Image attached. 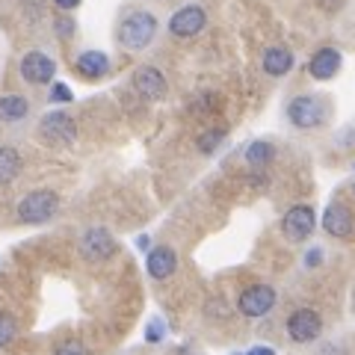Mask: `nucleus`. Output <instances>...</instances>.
Masks as SVG:
<instances>
[{
  "instance_id": "obj_1",
  "label": "nucleus",
  "mask_w": 355,
  "mask_h": 355,
  "mask_svg": "<svg viewBox=\"0 0 355 355\" xmlns=\"http://www.w3.org/2000/svg\"><path fill=\"white\" fill-rule=\"evenodd\" d=\"M160 33V21L151 9H133V12H125L116 24V42L121 51H130V53H139V51H148L154 39Z\"/></svg>"
},
{
  "instance_id": "obj_2",
  "label": "nucleus",
  "mask_w": 355,
  "mask_h": 355,
  "mask_svg": "<svg viewBox=\"0 0 355 355\" xmlns=\"http://www.w3.org/2000/svg\"><path fill=\"white\" fill-rule=\"evenodd\" d=\"M60 207H62L60 193L42 187V190H30L15 205V219H18V225H48L60 214Z\"/></svg>"
},
{
  "instance_id": "obj_3",
  "label": "nucleus",
  "mask_w": 355,
  "mask_h": 355,
  "mask_svg": "<svg viewBox=\"0 0 355 355\" xmlns=\"http://www.w3.org/2000/svg\"><path fill=\"white\" fill-rule=\"evenodd\" d=\"M36 133H39V139L44 142V146H51V148H69V146L77 142V137H80L74 116L65 113L62 107L48 110V113L39 119Z\"/></svg>"
},
{
  "instance_id": "obj_4",
  "label": "nucleus",
  "mask_w": 355,
  "mask_h": 355,
  "mask_svg": "<svg viewBox=\"0 0 355 355\" xmlns=\"http://www.w3.org/2000/svg\"><path fill=\"white\" fill-rule=\"evenodd\" d=\"M284 116L296 130H317L329 121V104H326V98L311 95V92L293 95L284 107Z\"/></svg>"
},
{
  "instance_id": "obj_5",
  "label": "nucleus",
  "mask_w": 355,
  "mask_h": 355,
  "mask_svg": "<svg viewBox=\"0 0 355 355\" xmlns=\"http://www.w3.org/2000/svg\"><path fill=\"white\" fill-rule=\"evenodd\" d=\"M205 27H207V9L202 3H184V6H178L175 12L169 15V24H166L169 36L178 39V42H187V39L202 36Z\"/></svg>"
},
{
  "instance_id": "obj_6",
  "label": "nucleus",
  "mask_w": 355,
  "mask_h": 355,
  "mask_svg": "<svg viewBox=\"0 0 355 355\" xmlns=\"http://www.w3.org/2000/svg\"><path fill=\"white\" fill-rule=\"evenodd\" d=\"M119 252V240L107 228H86L77 240V254L89 263H107Z\"/></svg>"
},
{
  "instance_id": "obj_7",
  "label": "nucleus",
  "mask_w": 355,
  "mask_h": 355,
  "mask_svg": "<svg viewBox=\"0 0 355 355\" xmlns=\"http://www.w3.org/2000/svg\"><path fill=\"white\" fill-rule=\"evenodd\" d=\"M57 69H60L57 60H53L51 53H44V51H27L24 57L18 60L21 80L30 83V86H48V83H53Z\"/></svg>"
},
{
  "instance_id": "obj_8",
  "label": "nucleus",
  "mask_w": 355,
  "mask_h": 355,
  "mask_svg": "<svg viewBox=\"0 0 355 355\" xmlns=\"http://www.w3.org/2000/svg\"><path fill=\"white\" fill-rule=\"evenodd\" d=\"M130 86H133V92L148 104H157L169 95V80H166V74L160 69H154V65H139V69L130 74Z\"/></svg>"
},
{
  "instance_id": "obj_9",
  "label": "nucleus",
  "mask_w": 355,
  "mask_h": 355,
  "mask_svg": "<svg viewBox=\"0 0 355 355\" xmlns=\"http://www.w3.org/2000/svg\"><path fill=\"white\" fill-rule=\"evenodd\" d=\"M275 302H279L275 287H270V284H252V287H246V291L237 296V311L243 317H249V320H261V317H266L275 308Z\"/></svg>"
},
{
  "instance_id": "obj_10",
  "label": "nucleus",
  "mask_w": 355,
  "mask_h": 355,
  "mask_svg": "<svg viewBox=\"0 0 355 355\" xmlns=\"http://www.w3.org/2000/svg\"><path fill=\"white\" fill-rule=\"evenodd\" d=\"M317 228V214L311 205H293L282 216V234L287 243H305Z\"/></svg>"
},
{
  "instance_id": "obj_11",
  "label": "nucleus",
  "mask_w": 355,
  "mask_h": 355,
  "mask_svg": "<svg viewBox=\"0 0 355 355\" xmlns=\"http://www.w3.org/2000/svg\"><path fill=\"white\" fill-rule=\"evenodd\" d=\"M284 329L293 343H311L323 335V317H320L314 308H296L293 314L287 317Z\"/></svg>"
},
{
  "instance_id": "obj_12",
  "label": "nucleus",
  "mask_w": 355,
  "mask_h": 355,
  "mask_svg": "<svg viewBox=\"0 0 355 355\" xmlns=\"http://www.w3.org/2000/svg\"><path fill=\"white\" fill-rule=\"evenodd\" d=\"M74 74L80 77V80H89V83H98V80H104V77L110 74V69H113V62H110V57L104 51H95V48H89V51H80L74 57Z\"/></svg>"
},
{
  "instance_id": "obj_13",
  "label": "nucleus",
  "mask_w": 355,
  "mask_h": 355,
  "mask_svg": "<svg viewBox=\"0 0 355 355\" xmlns=\"http://www.w3.org/2000/svg\"><path fill=\"white\" fill-rule=\"evenodd\" d=\"M323 231L335 240H347L355 234V216L343 202H331L323 210Z\"/></svg>"
},
{
  "instance_id": "obj_14",
  "label": "nucleus",
  "mask_w": 355,
  "mask_h": 355,
  "mask_svg": "<svg viewBox=\"0 0 355 355\" xmlns=\"http://www.w3.org/2000/svg\"><path fill=\"white\" fill-rule=\"evenodd\" d=\"M146 270L154 282L172 279L175 270H178V252L172 246H151L146 252Z\"/></svg>"
},
{
  "instance_id": "obj_15",
  "label": "nucleus",
  "mask_w": 355,
  "mask_h": 355,
  "mask_svg": "<svg viewBox=\"0 0 355 355\" xmlns=\"http://www.w3.org/2000/svg\"><path fill=\"white\" fill-rule=\"evenodd\" d=\"M340 65H343V57L338 48H320V51H314V57L308 60V74L314 77V80L326 83L340 71Z\"/></svg>"
},
{
  "instance_id": "obj_16",
  "label": "nucleus",
  "mask_w": 355,
  "mask_h": 355,
  "mask_svg": "<svg viewBox=\"0 0 355 355\" xmlns=\"http://www.w3.org/2000/svg\"><path fill=\"white\" fill-rule=\"evenodd\" d=\"M293 65H296V57H293V51L287 48V44H272V48H266L263 57H261V69H263V74H270V77L291 74Z\"/></svg>"
},
{
  "instance_id": "obj_17",
  "label": "nucleus",
  "mask_w": 355,
  "mask_h": 355,
  "mask_svg": "<svg viewBox=\"0 0 355 355\" xmlns=\"http://www.w3.org/2000/svg\"><path fill=\"white\" fill-rule=\"evenodd\" d=\"M30 119V98L9 92L0 95V125H21Z\"/></svg>"
},
{
  "instance_id": "obj_18",
  "label": "nucleus",
  "mask_w": 355,
  "mask_h": 355,
  "mask_svg": "<svg viewBox=\"0 0 355 355\" xmlns=\"http://www.w3.org/2000/svg\"><path fill=\"white\" fill-rule=\"evenodd\" d=\"M275 154H279L275 142H270V139H254V142H249V146L243 148V160H246L249 169H263L266 172L272 166Z\"/></svg>"
},
{
  "instance_id": "obj_19",
  "label": "nucleus",
  "mask_w": 355,
  "mask_h": 355,
  "mask_svg": "<svg viewBox=\"0 0 355 355\" xmlns=\"http://www.w3.org/2000/svg\"><path fill=\"white\" fill-rule=\"evenodd\" d=\"M21 169H24V157L12 146H0V187H9L18 181Z\"/></svg>"
},
{
  "instance_id": "obj_20",
  "label": "nucleus",
  "mask_w": 355,
  "mask_h": 355,
  "mask_svg": "<svg viewBox=\"0 0 355 355\" xmlns=\"http://www.w3.org/2000/svg\"><path fill=\"white\" fill-rule=\"evenodd\" d=\"M228 139V128H222V125H210L205 128L202 133H198V139H196V148L198 154H205V157H210V154H216L222 148V142Z\"/></svg>"
},
{
  "instance_id": "obj_21",
  "label": "nucleus",
  "mask_w": 355,
  "mask_h": 355,
  "mask_svg": "<svg viewBox=\"0 0 355 355\" xmlns=\"http://www.w3.org/2000/svg\"><path fill=\"white\" fill-rule=\"evenodd\" d=\"M216 110H219V95L216 92L202 89V92L193 95V101H190V113L193 116H214Z\"/></svg>"
},
{
  "instance_id": "obj_22",
  "label": "nucleus",
  "mask_w": 355,
  "mask_h": 355,
  "mask_svg": "<svg viewBox=\"0 0 355 355\" xmlns=\"http://www.w3.org/2000/svg\"><path fill=\"white\" fill-rule=\"evenodd\" d=\"M15 338H18V320L9 311H0V349H6Z\"/></svg>"
},
{
  "instance_id": "obj_23",
  "label": "nucleus",
  "mask_w": 355,
  "mask_h": 355,
  "mask_svg": "<svg viewBox=\"0 0 355 355\" xmlns=\"http://www.w3.org/2000/svg\"><path fill=\"white\" fill-rule=\"evenodd\" d=\"M53 36H57L60 42H69L77 36V21L69 15V12H60L57 18H53Z\"/></svg>"
},
{
  "instance_id": "obj_24",
  "label": "nucleus",
  "mask_w": 355,
  "mask_h": 355,
  "mask_svg": "<svg viewBox=\"0 0 355 355\" xmlns=\"http://www.w3.org/2000/svg\"><path fill=\"white\" fill-rule=\"evenodd\" d=\"M48 101L51 104H71L74 101V92L65 83H51V92H48Z\"/></svg>"
},
{
  "instance_id": "obj_25",
  "label": "nucleus",
  "mask_w": 355,
  "mask_h": 355,
  "mask_svg": "<svg viewBox=\"0 0 355 355\" xmlns=\"http://www.w3.org/2000/svg\"><path fill=\"white\" fill-rule=\"evenodd\" d=\"M163 338H166V323H163V320L154 317L151 323L146 326V343H160Z\"/></svg>"
},
{
  "instance_id": "obj_26",
  "label": "nucleus",
  "mask_w": 355,
  "mask_h": 355,
  "mask_svg": "<svg viewBox=\"0 0 355 355\" xmlns=\"http://www.w3.org/2000/svg\"><path fill=\"white\" fill-rule=\"evenodd\" d=\"M53 355H89V349L83 347L80 340H62L57 349H53Z\"/></svg>"
},
{
  "instance_id": "obj_27",
  "label": "nucleus",
  "mask_w": 355,
  "mask_h": 355,
  "mask_svg": "<svg viewBox=\"0 0 355 355\" xmlns=\"http://www.w3.org/2000/svg\"><path fill=\"white\" fill-rule=\"evenodd\" d=\"M335 146L338 148H355V125H349V128H343L338 137H335Z\"/></svg>"
},
{
  "instance_id": "obj_28",
  "label": "nucleus",
  "mask_w": 355,
  "mask_h": 355,
  "mask_svg": "<svg viewBox=\"0 0 355 355\" xmlns=\"http://www.w3.org/2000/svg\"><path fill=\"white\" fill-rule=\"evenodd\" d=\"M320 263H323V249H320V246H311V249L305 252V266H308V270H314V266H320Z\"/></svg>"
},
{
  "instance_id": "obj_29",
  "label": "nucleus",
  "mask_w": 355,
  "mask_h": 355,
  "mask_svg": "<svg viewBox=\"0 0 355 355\" xmlns=\"http://www.w3.org/2000/svg\"><path fill=\"white\" fill-rule=\"evenodd\" d=\"M343 3H347V0H317V6L323 9V12H329V15L340 12V9H343Z\"/></svg>"
},
{
  "instance_id": "obj_30",
  "label": "nucleus",
  "mask_w": 355,
  "mask_h": 355,
  "mask_svg": "<svg viewBox=\"0 0 355 355\" xmlns=\"http://www.w3.org/2000/svg\"><path fill=\"white\" fill-rule=\"evenodd\" d=\"M80 3H83V0H53V6H57L60 12H69V15H71L74 9L80 6Z\"/></svg>"
},
{
  "instance_id": "obj_31",
  "label": "nucleus",
  "mask_w": 355,
  "mask_h": 355,
  "mask_svg": "<svg viewBox=\"0 0 355 355\" xmlns=\"http://www.w3.org/2000/svg\"><path fill=\"white\" fill-rule=\"evenodd\" d=\"M243 355H275L272 347H252L249 352H243Z\"/></svg>"
},
{
  "instance_id": "obj_32",
  "label": "nucleus",
  "mask_w": 355,
  "mask_h": 355,
  "mask_svg": "<svg viewBox=\"0 0 355 355\" xmlns=\"http://www.w3.org/2000/svg\"><path fill=\"white\" fill-rule=\"evenodd\" d=\"M137 249H142V252H148V249H151V240H148L146 234H142V237L137 240Z\"/></svg>"
},
{
  "instance_id": "obj_33",
  "label": "nucleus",
  "mask_w": 355,
  "mask_h": 355,
  "mask_svg": "<svg viewBox=\"0 0 355 355\" xmlns=\"http://www.w3.org/2000/svg\"><path fill=\"white\" fill-rule=\"evenodd\" d=\"M352 314H355V291H352Z\"/></svg>"
},
{
  "instance_id": "obj_34",
  "label": "nucleus",
  "mask_w": 355,
  "mask_h": 355,
  "mask_svg": "<svg viewBox=\"0 0 355 355\" xmlns=\"http://www.w3.org/2000/svg\"><path fill=\"white\" fill-rule=\"evenodd\" d=\"M349 187H352V196H355V181H352V184H349Z\"/></svg>"
},
{
  "instance_id": "obj_35",
  "label": "nucleus",
  "mask_w": 355,
  "mask_h": 355,
  "mask_svg": "<svg viewBox=\"0 0 355 355\" xmlns=\"http://www.w3.org/2000/svg\"><path fill=\"white\" fill-rule=\"evenodd\" d=\"M237 355H240V352H237Z\"/></svg>"
}]
</instances>
